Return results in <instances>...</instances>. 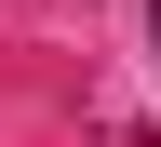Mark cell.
Returning a JSON list of instances; mask_svg holds the SVG:
<instances>
[{"instance_id": "cell-1", "label": "cell", "mask_w": 161, "mask_h": 147, "mask_svg": "<svg viewBox=\"0 0 161 147\" xmlns=\"http://www.w3.org/2000/svg\"><path fill=\"white\" fill-rule=\"evenodd\" d=\"M148 40H161V0H148Z\"/></svg>"}]
</instances>
